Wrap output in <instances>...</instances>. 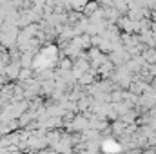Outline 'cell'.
<instances>
[{
	"label": "cell",
	"instance_id": "1",
	"mask_svg": "<svg viewBox=\"0 0 156 154\" xmlns=\"http://www.w3.org/2000/svg\"><path fill=\"white\" fill-rule=\"evenodd\" d=\"M142 58L145 64H156V47H145L142 51Z\"/></svg>",
	"mask_w": 156,
	"mask_h": 154
}]
</instances>
